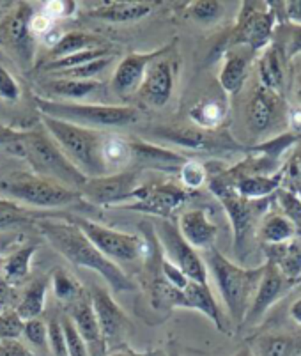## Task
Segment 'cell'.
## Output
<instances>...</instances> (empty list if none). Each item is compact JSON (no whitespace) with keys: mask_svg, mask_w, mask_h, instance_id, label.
I'll use <instances>...</instances> for the list:
<instances>
[{"mask_svg":"<svg viewBox=\"0 0 301 356\" xmlns=\"http://www.w3.org/2000/svg\"><path fill=\"white\" fill-rule=\"evenodd\" d=\"M294 95H296L298 103H300L301 108V73L296 76V82H294Z\"/></svg>","mask_w":301,"mask_h":356,"instance_id":"94428289","label":"cell"},{"mask_svg":"<svg viewBox=\"0 0 301 356\" xmlns=\"http://www.w3.org/2000/svg\"><path fill=\"white\" fill-rule=\"evenodd\" d=\"M32 8L18 2L0 20V50L24 71H31L35 64V38L29 29Z\"/></svg>","mask_w":301,"mask_h":356,"instance_id":"ba28073f","label":"cell"},{"mask_svg":"<svg viewBox=\"0 0 301 356\" xmlns=\"http://www.w3.org/2000/svg\"><path fill=\"white\" fill-rule=\"evenodd\" d=\"M89 298L90 303H92L94 314H96V319H98L105 348H119L124 342V337L129 328L128 316L115 303L114 298L110 296L108 291L103 289V287H94Z\"/></svg>","mask_w":301,"mask_h":356,"instance_id":"e0dca14e","label":"cell"},{"mask_svg":"<svg viewBox=\"0 0 301 356\" xmlns=\"http://www.w3.org/2000/svg\"><path fill=\"white\" fill-rule=\"evenodd\" d=\"M286 66H287L286 54H284L280 44L271 41V43L264 48V51H262L261 59H259V64H257L261 86L273 90V92H277V95L284 96V90H286V80H287Z\"/></svg>","mask_w":301,"mask_h":356,"instance_id":"d4e9b609","label":"cell"},{"mask_svg":"<svg viewBox=\"0 0 301 356\" xmlns=\"http://www.w3.org/2000/svg\"><path fill=\"white\" fill-rule=\"evenodd\" d=\"M286 179L301 181V147L294 151L291 160L287 161V165L284 167V181Z\"/></svg>","mask_w":301,"mask_h":356,"instance_id":"11a10c76","label":"cell"},{"mask_svg":"<svg viewBox=\"0 0 301 356\" xmlns=\"http://www.w3.org/2000/svg\"><path fill=\"white\" fill-rule=\"evenodd\" d=\"M161 275H163V280L165 282H168L172 287H176V289L183 291L184 287L188 286V282H190V278L186 277V275L183 273V271L179 270L177 266H174L172 262L167 261V259H161Z\"/></svg>","mask_w":301,"mask_h":356,"instance_id":"f907efd6","label":"cell"},{"mask_svg":"<svg viewBox=\"0 0 301 356\" xmlns=\"http://www.w3.org/2000/svg\"><path fill=\"white\" fill-rule=\"evenodd\" d=\"M168 356H179V353H177L176 349H170V351H168Z\"/></svg>","mask_w":301,"mask_h":356,"instance_id":"e7e4bbea","label":"cell"},{"mask_svg":"<svg viewBox=\"0 0 301 356\" xmlns=\"http://www.w3.org/2000/svg\"><path fill=\"white\" fill-rule=\"evenodd\" d=\"M105 47L103 40L96 34H89V32H67V34L60 35V40L50 48L48 51V59L47 60H55L60 59V57H66V55L79 54V51L90 50V48H99ZM44 60V63H47Z\"/></svg>","mask_w":301,"mask_h":356,"instance_id":"1f68e13d","label":"cell"},{"mask_svg":"<svg viewBox=\"0 0 301 356\" xmlns=\"http://www.w3.org/2000/svg\"><path fill=\"white\" fill-rule=\"evenodd\" d=\"M110 356H131V355H128V353H121V351H117V353H114V355H110Z\"/></svg>","mask_w":301,"mask_h":356,"instance_id":"be15d7a7","label":"cell"},{"mask_svg":"<svg viewBox=\"0 0 301 356\" xmlns=\"http://www.w3.org/2000/svg\"><path fill=\"white\" fill-rule=\"evenodd\" d=\"M103 161H105L108 174L121 172L131 167L133 163V151H131V140L117 137V135H105L101 147Z\"/></svg>","mask_w":301,"mask_h":356,"instance_id":"d6a6232c","label":"cell"},{"mask_svg":"<svg viewBox=\"0 0 301 356\" xmlns=\"http://www.w3.org/2000/svg\"><path fill=\"white\" fill-rule=\"evenodd\" d=\"M115 55H110V57H103V59L92 60L89 64H83L80 67H74V70L63 71V73L48 74L51 79H73V80H94V76L106 70L108 66L114 64Z\"/></svg>","mask_w":301,"mask_h":356,"instance_id":"b9f144b4","label":"cell"},{"mask_svg":"<svg viewBox=\"0 0 301 356\" xmlns=\"http://www.w3.org/2000/svg\"><path fill=\"white\" fill-rule=\"evenodd\" d=\"M35 213L32 209L25 208L15 200L0 197V231L20 227L25 223H32L35 218Z\"/></svg>","mask_w":301,"mask_h":356,"instance_id":"74e56055","label":"cell"},{"mask_svg":"<svg viewBox=\"0 0 301 356\" xmlns=\"http://www.w3.org/2000/svg\"><path fill=\"white\" fill-rule=\"evenodd\" d=\"M0 356H35L18 339H0Z\"/></svg>","mask_w":301,"mask_h":356,"instance_id":"db71d44e","label":"cell"},{"mask_svg":"<svg viewBox=\"0 0 301 356\" xmlns=\"http://www.w3.org/2000/svg\"><path fill=\"white\" fill-rule=\"evenodd\" d=\"M186 13L195 24L209 27V25H215L222 20L225 8L218 0H193L188 4Z\"/></svg>","mask_w":301,"mask_h":356,"instance_id":"f35d334b","label":"cell"},{"mask_svg":"<svg viewBox=\"0 0 301 356\" xmlns=\"http://www.w3.org/2000/svg\"><path fill=\"white\" fill-rule=\"evenodd\" d=\"M24 337L27 339L32 348L50 353V346H48V323H43L40 317L38 319H31V321H25Z\"/></svg>","mask_w":301,"mask_h":356,"instance_id":"f6af8a7d","label":"cell"},{"mask_svg":"<svg viewBox=\"0 0 301 356\" xmlns=\"http://www.w3.org/2000/svg\"><path fill=\"white\" fill-rule=\"evenodd\" d=\"M177 41L174 40L172 43L165 44V47L158 48L153 51H133L122 57L117 63L112 76V92L119 98H128V96L137 95L138 89L142 86V80L145 76V71L151 66V63L167 54L170 48H174Z\"/></svg>","mask_w":301,"mask_h":356,"instance_id":"2e32d148","label":"cell"},{"mask_svg":"<svg viewBox=\"0 0 301 356\" xmlns=\"http://www.w3.org/2000/svg\"><path fill=\"white\" fill-rule=\"evenodd\" d=\"M25 321L16 312L0 314V339H18L24 335Z\"/></svg>","mask_w":301,"mask_h":356,"instance_id":"c3c4849f","label":"cell"},{"mask_svg":"<svg viewBox=\"0 0 301 356\" xmlns=\"http://www.w3.org/2000/svg\"><path fill=\"white\" fill-rule=\"evenodd\" d=\"M110 55H115V51L108 47L90 48V50L79 51V54L66 55V57H60V59L47 60V63L40 67V71H43V73L47 74L63 73V71L74 70V67H80L83 66V64L92 63V60L103 59V57H110Z\"/></svg>","mask_w":301,"mask_h":356,"instance_id":"e575fe53","label":"cell"},{"mask_svg":"<svg viewBox=\"0 0 301 356\" xmlns=\"http://www.w3.org/2000/svg\"><path fill=\"white\" fill-rule=\"evenodd\" d=\"M67 307H70V314H67V316H70V319L73 321L79 335L82 337L83 342L87 344L89 355L90 356L105 355L106 351L105 342H103L101 332H99L98 319H96V314H94L90 298L83 296Z\"/></svg>","mask_w":301,"mask_h":356,"instance_id":"603a6c76","label":"cell"},{"mask_svg":"<svg viewBox=\"0 0 301 356\" xmlns=\"http://www.w3.org/2000/svg\"><path fill=\"white\" fill-rule=\"evenodd\" d=\"M259 236L266 247H271V245H284V243L291 241L296 238L298 232L293 223L282 213H271L262 220Z\"/></svg>","mask_w":301,"mask_h":356,"instance_id":"d590c367","label":"cell"},{"mask_svg":"<svg viewBox=\"0 0 301 356\" xmlns=\"http://www.w3.org/2000/svg\"><path fill=\"white\" fill-rule=\"evenodd\" d=\"M38 252V245H25L16 248L0 264V275L11 287L22 286L31 273V264Z\"/></svg>","mask_w":301,"mask_h":356,"instance_id":"f1b7e54d","label":"cell"},{"mask_svg":"<svg viewBox=\"0 0 301 356\" xmlns=\"http://www.w3.org/2000/svg\"><path fill=\"white\" fill-rule=\"evenodd\" d=\"M282 6H284L287 22L294 27H301V0H287V2H282Z\"/></svg>","mask_w":301,"mask_h":356,"instance_id":"9f6ffc18","label":"cell"},{"mask_svg":"<svg viewBox=\"0 0 301 356\" xmlns=\"http://www.w3.org/2000/svg\"><path fill=\"white\" fill-rule=\"evenodd\" d=\"M27 134V129H15L9 126L0 124V149H4L6 145L13 144L16 140H22Z\"/></svg>","mask_w":301,"mask_h":356,"instance_id":"6f0895ef","label":"cell"},{"mask_svg":"<svg viewBox=\"0 0 301 356\" xmlns=\"http://www.w3.org/2000/svg\"><path fill=\"white\" fill-rule=\"evenodd\" d=\"M41 124L47 134L59 145L60 151L67 156V160L79 168L87 177H101L108 174L105 161H103L101 147L105 135L98 129H89L83 126L71 124L60 119L41 115Z\"/></svg>","mask_w":301,"mask_h":356,"instance_id":"277c9868","label":"cell"},{"mask_svg":"<svg viewBox=\"0 0 301 356\" xmlns=\"http://www.w3.org/2000/svg\"><path fill=\"white\" fill-rule=\"evenodd\" d=\"M41 11L47 13L51 20H63V18H70L76 11V2H71V0H51L43 6Z\"/></svg>","mask_w":301,"mask_h":356,"instance_id":"681fc988","label":"cell"},{"mask_svg":"<svg viewBox=\"0 0 301 356\" xmlns=\"http://www.w3.org/2000/svg\"><path fill=\"white\" fill-rule=\"evenodd\" d=\"M254 51L245 47H229L223 54V66L218 74V82L227 96H236L243 89L250 73Z\"/></svg>","mask_w":301,"mask_h":356,"instance_id":"cb8c5ba5","label":"cell"},{"mask_svg":"<svg viewBox=\"0 0 301 356\" xmlns=\"http://www.w3.org/2000/svg\"><path fill=\"white\" fill-rule=\"evenodd\" d=\"M282 47L284 54H286L287 60L294 55L301 54V27H294V25H289V29L286 31V41H277Z\"/></svg>","mask_w":301,"mask_h":356,"instance_id":"f5cc1de1","label":"cell"},{"mask_svg":"<svg viewBox=\"0 0 301 356\" xmlns=\"http://www.w3.org/2000/svg\"><path fill=\"white\" fill-rule=\"evenodd\" d=\"M268 261L273 262L275 266L282 271V275L298 282L301 280V241L298 238L284 243V245H271L266 247Z\"/></svg>","mask_w":301,"mask_h":356,"instance_id":"83f0119b","label":"cell"},{"mask_svg":"<svg viewBox=\"0 0 301 356\" xmlns=\"http://www.w3.org/2000/svg\"><path fill=\"white\" fill-rule=\"evenodd\" d=\"M48 280L44 278H38L32 284H29V287L25 289L24 296H22L20 303L16 307L15 312L24 319V321H31V319H38L41 316V312L44 310V300H47L48 293Z\"/></svg>","mask_w":301,"mask_h":356,"instance_id":"836d02e7","label":"cell"},{"mask_svg":"<svg viewBox=\"0 0 301 356\" xmlns=\"http://www.w3.org/2000/svg\"><path fill=\"white\" fill-rule=\"evenodd\" d=\"M138 168H126L121 172L106 174L87 179L80 190L82 197L96 206H126L135 199L138 190Z\"/></svg>","mask_w":301,"mask_h":356,"instance_id":"8fae6325","label":"cell"},{"mask_svg":"<svg viewBox=\"0 0 301 356\" xmlns=\"http://www.w3.org/2000/svg\"><path fill=\"white\" fill-rule=\"evenodd\" d=\"M183 296L184 303H186V309L199 310V312H202L204 316L209 317L215 323V326L220 332H227L222 310H220V305L216 303L208 284H199L190 280L188 286L183 289Z\"/></svg>","mask_w":301,"mask_h":356,"instance_id":"4316f807","label":"cell"},{"mask_svg":"<svg viewBox=\"0 0 301 356\" xmlns=\"http://www.w3.org/2000/svg\"><path fill=\"white\" fill-rule=\"evenodd\" d=\"M101 87L98 80H73V79H54L44 83V90L48 96H57V102L80 103V99L87 98Z\"/></svg>","mask_w":301,"mask_h":356,"instance_id":"f546056e","label":"cell"},{"mask_svg":"<svg viewBox=\"0 0 301 356\" xmlns=\"http://www.w3.org/2000/svg\"><path fill=\"white\" fill-rule=\"evenodd\" d=\"M158 2L142 0H103L89 9V16L108 24H133L154 11Z\"/></svg>","mask_w":301,"mask_h":356,"instance_id":"7402d4cb","label":"cell"},{"mask_svg":"<svg viewBox=\"0 0 301 356\" xmlns=\"http://www.w3.org/2000/svg\"><path fill=\"white\" fill-rule=\"evenodd\" d=\"M227 184L247 200H262L275 195L284 184V167L275 174H241L236 170H225L218 174Z\"/></svg>","mask_w":301,"mask_h":356,"instance_id":"d6986e66","label":"cell"},{"mask_svg":"<svg viewBox=\"0 0 301 356\" xmlns=\"http://www.w3.org/2000/svg\"><path fill=\"white\" fill-rule=\"evenodd\" d=\"M9 298H11V286L4 280V277L0 275V309H4L8 305Z\"/></svg>","mask_w":301,"mask_h":356,"instance_id":"680465c9","label":"cell"},{"mask_svg":"<svg viewBox=\"0 0 301 356\" xmlns=\"http://www.w3.org/2000/svg\"><path fill=\"white\" fill-rule=\"evenodd\" d=\"M22 95H24V90H22L18 79L0 63V99L9 105H16V103H20Z\"/></svg>","mask_w":301,"mask_h":356,"instance_id":"ee69618b","label":"cell"},{"mask_svg":"<svg viewBox=\"0 0 301 356\" xmlns=\"http://www.w3.org/2000/svg\"><path fill=\"white\" fill-rule=\"evenodd\" d=\"M156 137L176 144L190 151H200V153H232V151H245L239 142H236L225 131L218 129H202V128H160L153 131Z\"/></svg>","mask_w":301,"mask_h":356,"instance_id":"4fadbf2b","label":"cell"},{"mask_svg":"<svg viewBox=\"0 0 301 356\" xmlns=\"http://www.w3.org/2000/svg\"><path fill=\"white\" fill-rule=\"evenodd\" d=\"M174 48H170L167 54H163L154 63H151V66L145 71L140 89L137 92L138 98L144 99L147 105L156 106V108L165 106L170 102V98H172L177 73V63L174 59Z\"/></svg>","mask_w":301,"mask_h":356,"instance_id":"9a60e30c","label":"cell"},{"mask_svg":"<svg viewBox=\"0 0 301 356\" xmlns=\"http://www.w3.org/2000/svg\"><path fill=\"white\" fill-rule=\"evenodd\" d=\"M55 22L51 20L50 16L47 15L44 11H38V13H32L31 20H29V29H31L32 35H34L35 40L38 38H47L51 31L55 29Z\"/></svg>","mask_w":301,"mask_h":356,"instance_id":"816d5d0a","label":"cell"},{"mask_svg":"<svg viewBox=\"0 0 301 356\" xmlns=\"http://www.w3.org/2000/svg\"><path fill=\"white\" fill-rule=\"evenodd\" d=\"M209 190L218 197L222 206L225 208V213L229 215L234 229V248L239 257H243V252L247 250V245L254 234L255 220L261 213L262 200H247L238 195L231 184H227L222 177L216 176L208 177Z\"/></svg>","mask_w":301,"mask_h":356,"instance_id":"30bf717a","label":"cell"},{"mask_svg":"<svg viewBox=\"0 0 301 356\" xmlns=\"http://www.w3.org/2000/svg\"><path fill=\"white\" fill-rule=\"evenodd\" d=\"M300 195H301V192H300Z\"/></svg>","mask_w":301,"mask_h":356,"instance_id":"03108f58","label":"cell"},{"mask_svg":"<svg viewBox=\"0 0 301 356\" xmlns=\"http://www.w3.org/2000/svg\"><path fill=\"white\" fill-rule=\"evenodd\" d=\"M179 179L188 192L199 190L208 183V167L197 160H186L179 168Z\"/></svg>","mask_w":301,"mask_h":356,"instance_id":"7bdbcfd3","label":"cell"},{"mask_svg":"<svg viewBox=\"0 0 301 356\" xmlns=\"http://www.w3.org/2000/svg\"><path fill=\"white\" fill-rule=\"evenodd\" d=\"M188 197H190V192L174 183L140 184L135 193L133 202L126 204L122 208L168 218L186 202Z\"/></svg>","mask_w":301,"mask_h":356,"instance_id":"5bb4252c","label":"cell"},{"mask_svg":"<svg viewBox=\"0 0 301 356\" xmlns=\"http://www.w3.org/2000/svg\"><path fill=\"white\" fill-rule=\"evenodd\" d=\"M204 262L208 264L225 309L236 326L245 325L247 314L254 302L255 291L262 278L264 266L243 268L227 259L215 247L204 252Z\"/></svg>","mask_w":301,"mask_h":356,"instance_id":"3957f363","label":"cell"},{"mask_svg":"<svg viewBox=\"0 0 301 356\" xmlns=\"http://www.w3.org/2000/svg\"><path fill=\"white\" fill-rule=\"evenodd\" d=\"M48 346H50L51 356H70L67 355L66 337H64L60 319H50L48 321Z\"/></svg>","mask_w":301,"mask_h":356,"instance_id":"7dc6e473","label":"cell"},{"mask_svg":"<svg viewBox=\"0 0 301 356\" xmlns=\"http://www.w3.org/2000/svg\"><path fill=\"white\" fill-rule=\"evenodd\" d=\"M158 241L163 248L167 261H170L174 266L179 268L192 282L208 284V270L206 262L200 257L199 252L188 245L186 239L181 236L179 229L172 225L170 222H160L156 225Z\"/></svg>","mask_w":301,"mask_h":356,"instance_id":"7c38bea8","label":"cell"},{"mask_svg":"<svg viewBox=\"0 0 301 356\" xmlns=\"http://www.w3.org/2000/svg\"><path fill=\"white\" fill-rule=\"evenodd\" d=\"M41 115L60 119L71 124L83 126L89 129L124 128L138 121V110L128 105H94V103H73L47 99L41 96L34 98Z\"/></svg>","mask_w":301,"mask_h":356,"instance_id":"5b68a950","label":"cell"},{"mask_svg":"<svg viewBox=\"0 0 301 356\" xmlns=\"http://www.w3.org/2000/svg\"><path fill=\"white\" fill-rule=\"evenodd\" d=\"M70 222L74 223L87 236V239L92 243L94 247L115 264L138 261L149 250L145 238H142V236L106 227V225L83 218V216H73V218H70Z\"/></svg>","mask_w":301,"mask_h":356,"instance_id":"52a82bcc","label":"cell"},{"mask_svg":"<svg viewBox=\"0 0 301 356\" xmlns=\"http://www.w3.org/2000/svg\"><path fill=\"white\" fill-rule=\"evenodd\" d=\"M229 114L225 98H206L190 108V119L197 128L218 129Z\"/></svg>","mask_w":301,"mask_h":356,"instance_id":"4dcf8cb0","label":"cell"},{"mask_svg":"<svg viewBox=\"0 0 301 356\" xmlns=\"http://www.w3.org/2000/svg\"><path fill=\"white\" fill-rule=\"evenodd\" d=\"M277 29L273 2H243L229 47H245L250 51L264 50Z\"/></svg>","mask_w":301,"mask_h":356,"instance_id":"9c48e42d","label":"cell"},{"mask_svg":"<svg viewBox=\"0 0 301 356\" xmlns=\"http://www.w3.org/2000/svg\"><path fill=\"white\" fill-rule=\"evenodd\" d=\"M287 284L293 286V282L287 280V278L282 275V271L275 266L273 262L268 261L266 264H264L262 278L261 282H259L257 291H255L254 302H252L245 323H257L259 319L270 310V307L284 296Z\"/></svg>","mask_w":301,"mask_h":356,"instance_id":"ffe728a7","label":"cell"},{"mask_svg":"<svg viewBox=\"0 0 301 356\" xmlns=\"http://www.w3.org/2000/svg\"><path fill=\"white\" fill-rule=\"evenodd\" d=\"M181 236L192 245L197 252L209 250L218 238V225L209 218V211L204 208H195L183 211L177 223Z\"/></svg>","mask_w":301,"mask_h":356,"instance_id":"44dd1931","label":"cell"},{"mask_svg":"<svg viewBox=\"0 0 301 356\" xmlns=\"http://www.w3.org/2000/svg\"><path fill=\"white\" fill-rule=\"evenodd\" d=\"M277 204L280 206L282 215L286 216L296 229L298 236H301V195L293 188H280L275 193Z\"/></svg>","mask_w":301,"mask_h":356,"instance_id":"60d3db41","label":"cell"},{"mask_svg":"<svg viewBox=\"0 0 301 356\" xmlns=\"http://www.w3.org/2000/svg\"><path fill=\"white\" fill-rule=\"evenodd\" d=\"M291 317H293L298 325H301V298H298L296 302L291 305Z\"/></svg>","mask_w":301,"mask_h":356,"instance_id":"91938a15","label":"cell"},{"mask_svg":"<svg viewBox=\"0 0 301 356\" xmlns=\"http://www.w3.org/2000/svg\"><path fill=\"white\" fill-rule=\"evenodd\" d=\"M60 323H63L64 337H66V346H67V355L70 356H90L87 344L83 342L82 337L79 335L76 328H74L73 321L70 319V316L60 317Z\"/></svg>","mask_w":301,"mask_h":356,"instance_id":"bcb514c9","label":"cell"},{"mask_svg":"<svg viewBox=\"0 0 301 356\" xmlns=\"http://www.w3.org/2000/svg\"><path fill=\"white\" fill-rule=\"evenodd\" d=\"M234 356H255V355H254V349L252 348H243V349H239Z\"/></svg>","mask_w":301,"mask_h":356,"instance_id":"6125c7cd","label":"cell"},{"mask_svg":"<svg viewBox=\"0 0 301 356\" xmlns=\"http://www.w3.org/2000/svg\"><path fill=\"white\" fill-rule=\"evenodd\" d=\"M0 193L25 208L57 209L79 202L82 193L34 172H13L0 179Z\"/></svg>","mask_w":301,"mask_h":356,"instance_id":"8992f818","label":"cell"},{"mask_svg":"<svg viewBox=\"0 0 301 356\" xmlns=\"http://www.w3.org/2000/svg\"><path fill=\"white\" fill-rule=\"evenodd\" d=\"M35 225L40 229L41 236L67 262L101 275L103 280L114 293H128V291L137 289L135 282L124 273V270L106 259L74 223L64 222V220L41 218L35 222Z\"/></svg>","mask_w":301,"mask_h":356,"instance_id":"6da1fadb","label":"cell"},{"mask_svg":"<svg viewBox=\"0 0 301 356\" xmlns=\"http://www.w3.org/2000/svg\"><path fill=\"white\" fill-rule=\"evenodd\" d=\"M300 344L291 335H262L255 344V356H298Z\"/></svg>","mask_w":301,"mask_h":356,"instance_id":"8d00e7d4","label":"cell"},{"mask_svg":"<svg viewBox=\"0 0 301 356\" xmlns=\"http://www.w3.org/2000/svg\"><path fill=\"white\" fill-rule=\"evenodd\" d=\"M131 151H133V163L131 165H140L144 168H160L167 172H179V168L188 160L183 154L147 144V142L131 140Z\"/></svg>","mask_w":301,"mask_h":356,"instance_id":"484cf974","label":"cell"},{"mask_svg":"<svg viewBox=\"0 0 301 356\" xmlns=\"http://www.w3.org/2000/svg\"><path fill=\"white\" fill-rule=\"evenodd\" d=\"M4 153L27 161L32 167V172L38 176L57 181L76 192L83 188L87 181V177L67 160L44 128L27 129L22 140L6 145Z\"/></svg>","mask_w":301,"mask_h":356,"instance_id":"7a4b0ae2","label":"cell"},{"mask_svg":"<svg viewBox=\"0 0 301 356\" xmlns=\"http://www.w3.org/2000/svg\"><path fill=\"white\" fill-rule=\"evenodd\" d=\"M282 98L284 96L277 95L266 87H255L247 108V126L252 134L262 137L273 131L277 124L284 122L287 112Z\"/></svg>","mask_w":301,"mask_h":356,"instance_id":"ac0fdd59","label":"cell"},{"mask_svg":"<svg viewBox=\"0 0 301 356\" xmlns=\"http://www.w3.org/2000/svg\"><path fill=\"white\" fill-rule=\"evenodd\" d=\"M50 282L51 286H54L55 298L60 300L63 303H67V305H71V303H74L76 300L86 296V291H83L82 284L64 270L55 271Z\"/></svg>","mask_w":301,"mask_h":356,"instance_id":"ab89813d","label":"cell"}]
</instances>
